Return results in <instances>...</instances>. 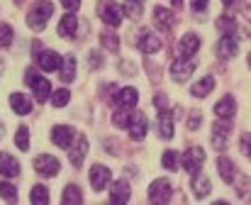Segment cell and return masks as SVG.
Masks as SVG:
<instances>
[{"label":"cell","instance_id":"36","mask_svg":"<svg viewBox=\"0 0 251 205\" xmlns=\"http://www.w3.org/2000/svg\"><path fill=\"white\" fill-rule=\"evenodd\" d=\"M0 196H2L7 203H15V201H17V188H15L12 183L2 181V183H0Z\"/></svg>","mask_w":251,"mask_h":205},{"label":"cell","instance_id":"12","mask_svg":"<svg viewBox=\"0 0 251 205\" xmlns=\"http://www.w3.org/2000/svg\"><path fill=\"white\" fill-rule=\"evenodd\" d=\"M227 139H229V125L227 122H215L212 125V147L217 152H222L227 147Z\"/></svg>","mask_w":251,"mask_h":205},{"label":"cell","instance_id":"46","mask_svg":"<svg viewBox=\"0 0 251 205\" xmlns=\"http://www.w3.org/2000/svg\"><path fill=\"white\" fill-rule=\"evenodd\" d=\"M222 2H225V5H227V7H232V5H234V2H237V0H222Z\"/></svg>","mask_w":251,"mask_h":205},{"label":"cell","instance_id":"42","mask_svg":"<svg viewBox=\"0 0 251 205\" xmlns=\"http://www.w3.org/2000/svg\"><path fill=\"white\" fill-rule=\"evenodd\" d=\"M242 152H244V154H247V156L251 159V132L242 137Z\"/></svg>","mask_w":251,"mask_h":205},{"label":"cell","instance_id":"13","mask_svg":"<svg viewBox=\"0 0 251 205\" xmlns=\"http://www.w3.org/2000/svg\"><path fill=\"white\" fill-rule=\"evenodd\" d=\"M127 129H129V137L132 139H144L147 137V117L142 115V112H134L132 115V122L127 125Z\"/></svg>","mask_w":251,"mask_h":205},{"label":"cell","instance_id":"11","mask_svg":"<svg viewBox=\"0 0 251 205\" xmlns=\"http://www.w3.org/2000/svg\"><path fill=\"white\" fill-rule=\"evenodd\" d=\"M74 137H76L74 127L59 125V127H54V129H51V139H54V144H56V147H61V149H69V147H71V142H74Z\"/></svg>","mask_w":251,"mask_h":205},{"label":"cell","instance_id":"24","mask_svg":"<svg viewBox=\"0 0 251 205\" xmlns=\"http://www.w3.org/2000/svg\"><path fill=\"white\" fill-rule=\"evenodd\" d=\"M154 22H156V27L159 29H164V32H168L171 27H173V15L168 12L166 7H154Z\"/></svg>","mask_w":251,"mask_h":205},{"label":"cell","instance_id":"33","mask_svg":"<svg viewBox=\"0 0 251 205\" xmlns=\"http://www.w3.org/2000/svg\"><path fill=\"white\" fill-rule=\"evenodd\" d=\"M217 29H220L222 34H234V32H237V22H234V17H229V15L217 17Z\"/></svg>","mask_w":251,"mask_h":205},{"label":"cell","instance_id":"16","mask_svg":"<svg viewBox=\"0 0 251 205\" xmlns=\"http://www.w3.org/2000/svg\"><path fill=\"white\" fill-rule=\"evenodd\" d=\"M139 49H142L144 54H156V51L161 49V39H159L156 34H151V32H142V37H139Z\"/></svg>","mask_w":251,"mask_h":205},{"label":"cell","instance_id":"40","mask_svg":"<svg viewBox=\"0 0 251 205\" xmlns=\"http://www.w3.org/2000/svg\"><path fill=\"white\" fill-rule=\"evenodd\" d=\"M88 66H90V69H100V66H102L100 51H90V54H88Z\"/></svg>","mask_w":251,"mask_h":205},{"label":"cell","instance_id":"26","mask_svg":"<svg viewBox=\"0 0 251 205\" xmlns=\"http://www.w3.org/2000/svg\"><path fill=\"white\" fill-rule=\"evenodd\" d=\"M10 105H12V110H15L17 115H27V112L32 110V101H29L27 96H22V93H12V96H10Z\"/></svg>","mask_w":251,"mask_h":205},{"label":"cell","instance_id":"1","mask_svg":"<svg viewBox=\"0 0 251 205\" xmlns=\"http://www.w3.org/2000/svg\"><path fill=\"white\" fill-rule=\"evenodd\" d=\"M51 15H54V2H51V0H37V2L32 5L29 15H27V25H29L34 32H39V29L47 27V22H49Z\"/></svg>","mask_w":251,"mask_h":205},{"label":"cell","instance_id":"31","mask_svg":"<svg viewBox=\"0 0 251 205\" xmlns=\"http://www.w3.org/2000/svg\"><path fill=\"white\" fill-rule=\"evenodd\" d=\"M29 201L37 203V205L49 203V191H47V186H32V191H29Z\"/></svg>","mask_w":251,"mask_h":205},{"label":"cell","instance_id":"29","mask_svg":"<svg viewBox=\"0 0 251 205\" xmlns=\"http://www.w3.org/2000/svg\"><path fill=\"white\" fill-rule=\"evenodd\" d=\"M144 10V0H125V15L132 20H139Z\"/></svg>","mask_w":251,"mask_h":205},{"label":"cell","instance_id":"44","mask_svg":"<svg viewBox=\"0 0 251 205\" xmlns=\"http://www.w3.org/2000/svg\"><path fill=\"white\" fill-rule=\"evenodd\" d=\"M207 2H210V0H190V7H193L195 12H202V10L207 7Z\"/></svg>","mask_w":251,"mask_h":205},{"label":"cell","instance_id":"3","mask_svg":"<svg viewBox=\"0 0 251 205\" xmlns=\"http://www.w3.org/2000/svg\"><path fill=\"white\" fill-rule=\"evenodd\" d=\"M98 15H100V20H102L105 25H110V27H117V25L122 22V10H120V5H117L115 0H100Z\"/></svg>","mask_w":251,"mask_h":205},{"label":"cell","instance_id":"30","mask_svg":"<svg viewBox=\"0 0 251 205\" xmlns=\"http://www.w3.org/2000/svg\"><path fill=\"white\" fill-rule=\"evenodd\" d=\"M61 201H64V205H78L81 201H83V196H81L78 186H66V188H64Z\"/></svg>","mask_w":251,"mask_h":205},{"label":"cell","instance_id":"19","mask_svg":"<svg viewBox=\"0 0 251 205\" xmlns=\"http://www.w3.org/2000/svg\"><path fill=\"white\" fill-rule=\"evenodd\" d=\"M76 27H78V17L74 12H66L59 22V34L61 37H74L76 34Z\"/></svg>","mask_w":251,"mask_h":205},{"label":"cell","instance_id":"21","mask_svg":"<svg viewBox=\"0 0 251 205\" xmlns=\"http://www.w3.org/2000/svg\"><path fill=\"white\" fill-rule=\"evenodd\" d=\"M217 169H220V176H222L227 183H234V179H237V169H234V161H232V159L220 156V159H217Z\"/></svg>","mask_w":251,"mask_h":205},{"label":"cell","instance_id":"20","mask_svg":"<svg viewBox=\"0 0 251 205\" xmlns=\"http://www.w3.org/2000/svg\"><path fill=\"white\" fill-rule=\"evenodd\" d=\"M237 51H239L237 37H234V34H225V37H222V42H220V56L232 59V56H237Z\"/></svg>","mask_w":251,"mask_h":205},{"label":"cell","instance_id":"43","mask_svg":"<svg viewBox=\"0 0 251 205\" xmlns=\"http://www.w3.org/2000/svg\"><path fill=\"white\" fill-rule=\"evenodd\" d=\"M61 5H64L69 12H74V10H78V7H81V0H61Z\"/></svg>","mask_w":251,"mask_h":205},{"label":"cell","instance_id":"5","mask_svg":"<svg viewBox=\"0 0 251 205\" xmlns=\"http://www.w3.org/2000/svg\"><path fill=\"white\" fill-rule=\"evenodd\" d=\"M59 159L56 156H51V154H39L37 159H34V171L39 174V176H56L59 174Z\"/></svg>","mask_w":251,"mask_h":205},{"label":"cell","instance_id":"50","mask_svg":"<svg viewBox=\"0 0 251 205\" xmlns=\"http://www.w3.org/2000/svg\"><path fill=\"white\" fill-rule=\"evenodd\" d=\"M249 66H251V54H249Z\"/></svg>","mask_w":251,"mask_h":205},{"label":"cell","instance_id":"22","mask_svg":"<svg viewBox=\"0 0 251 205\" xmlns=\"http://www.w3.org/2000/svg\"><path fill=\"white\" fill-rule=\"evenodd\" d=\"M129 183L127 181H117L112 188H110V201L112 203H125V201H129Z\"/></svg>","mask_w":251,"mask_h":205},{"label":"cell","instance_id":"14","mask_svg":"<svg viewBox=\"0 0 251 205\" xmlns=\"http://www.w3.org/2000/svg\"><path fill=\"white\" fill-rule=\"evenodd\" d=\"M234 112H237V101H234L232 96H225L222 101L215 105V115H217L220 120H232Z\"/></svg>","mask_w":251,"mask_h":205},{"label":"cell","instance_id":"49","mask_svg":"<svg viewBox=\"0 0 251 205\" xmlns=\"http://www.w3.org/2000/svg\"><path fill=\"white\" fill-rule=\"evenodd\" d=\"M2 134H5V129H2V122H0V139H2Z\"/></svg>","mask_w":251,"mask_h":205},{"label":"cell","instance_id":"28","mask_svg":"<svg viewBox=\"0 0 251 205\" xmlns=\"http://www.w3.org/2000/svg\"><path fill=\"white\" fill-rule=\"evenodd\" d=\"M76 78V56H66L64 59V66H61V81L64 83H69V81H74Z\"/></svg>","mask_w":251,"mask_h":205},{"label":"cell","instance_id":"23","mask_svg":"<svg viewBox=\"0 0 251 205\" xmlns=\"http://www.w3.org/2000/svg\"><path fill=\"white\" fill-rule=\"evenodd\" d=\"M159 132H161L164 139H171V137H173V115L168 112L166 107L159 110Z\"/></svg>","mask_w":251,"mask_h":205},{"label":"cell","instance_id":"48","mask_svg":"<svg viewBox=\"0 0 251 205\" xmlns=\"http://www.w3.org/2000/svg\"><path fill=\"white\" fill-rule=\"evenodd\" d=\"M173 2V7H180V0H171Z\"/></svg>","mask_w":251,"mask_h":205},{"label":"cell","instance_id":"34","mask_svg":"<svg viewBox=\"0 0 251 205\" xmlns=\"http://www.w3.org/2000/svg\"><path fill=\"white\" fill-rule=\"evenodd\" d=\"M100 42H102V47L110 49V51H117V49H120V39H117V34H112V32H102V34H100Z\"/></svg>","mask_w":251,"mask_h":205},{"label":"cell","instance_id":"25","mask_svg":"<svg viewBox=\"0 0 251 205\" xmlns=\"http://www.w3.org/2000/svg\"><path fill=\"white\" fill-rule=\"evenodd\" d=\"M210 191H212V183H210V179H207V176H200V174H195V176H193V193H195V198H205Z\"/></svg>","mask_w":251,"mask_h":205},{"label":"cell","instance_id":"32","mask_svg":"<svg viewBox=\"0 0 251 205\" xmlns=\"http://www.w3.org/2000/svg\"><path fill=\"white\" fill-rule=\"evenodd\" d=\"M132 115H134L132 107H120V110L112 115V122H115L117 127H125V129H127V125L132 122Z\"/></svg>","mask_w":251,"mask_h":205},{"label":"cell","instance_id":"37","mask_svg":"<svg viewBox=\"0 0 251 205\" xmlns=\"http://www.w3.org/2000/svg\"><path fill=\"white\" fill-rule=\"evenodd\" d=\"M12 44V27L0 22V49H7Z\"/></svg>","mask_w":251,"mask_h":205},{"label":"cell","instance_id":"45","mask_svg":"<svg viewBox=\"0 0 251 205\" xmlns=\"http://www.w3.org/2000/svg\"><path fill=\"white\" fill-rule=\"evenodd\" d=\"M154 105H156V107H159V110H164V107H166V105H168L166 96H161V93H159V96H156V98H154Z\"/></svg>","mask_w":251,"mask_h":205},{"label":"cell","instance_id":"38","mask_svg":"<svg viewBox=\"0 0 251 205\" xmlns=\"http://www.w3.org/2000/svg\"><path fill=\"white\" fill-rule=\"evenodd\" d=\"M69 101H71V93H69L66 88H59V91L51 96V105H54V107H64Z\"/></svg>","mask_w":251,"mask_h":205},{"label":"cell","instance_id":"2","mask_svg":"<svg viewBox=\"0 0 251 205\" xmlns=\"http://www.w3.org/2000/svg\"><path fill=\"white\" fill-rule=\"evenodd\" d=\"M25 81H27V86L34 91V96H37V101L39 102H44L49 96H51V83L47 81V78H42L37 71H27V76H25Z\"/></svg>","mask_w":251,"mask_h":205},{"label":"cell","instance_id":"10","mask_svg":"<svg viewBox=\"0 0 251 205\" xmlns=\"http://www.w3.org/2000/svg\"><path fill=\"white\" fill-rule=\"evenodd\" d=\"M110 169L107 166H102V164H95V166H90V186L95 188V191H102L107 183H110Z\"/></svg>","mask_w":251,"mask_h":205},{"label":"cell","instance_id":"17","mask_svg":"<svg viewBox=\"0 0 251 205\" xmlns=\"http://www.w3.org/2000/svg\"><path fill=\"white\" fill-rule=\"evenodd\" d=\"M0 176H7V179L20 176V164H17V159H12L10 154H0Z\"/></svg>","mask_w":251,"mask_h":205},{"label":"cell","instance_id":"15","mask_svg":"<svg viewBox=\"0 0 251 205\" xmlns=\"http://www.w3.org/2000/svg\"><path fill=\"white\" fill-rule=\"evenodd\" d=\"M85 154H88V139H85L83 134H78V137H76V147H71V154H69V156H71V164H74V166H81Z\"/></svg>","mask_w":251,"mask_h":205},{"label":"cell","instance_id":"41","mask_svg":"<svg viewBox=\"0 0 251 205\" xmlns=\"http://www.w3.org/2000/svg\"><path fill=\"white\" fill-rule=\"evenodd\" d=\"M200 120H202V117H200V112H198V110H193V112H190V117H188V129H198V127H200Z\"/></svg>","mask_w":251,"mask_h":205},{"label":"cell","instance_id":"7","mask_svg":"<svg viewBox=\"0 0 251 205\" xmlns=\"http://www.w3.org/2000/svg\"><path fill=\"white\" fill-rule=\"evenodd\" d=\"M168 198H171V183L166 179H159L149 186V201L151 203H168Z\"/></svg>","mask_w":251,"mask_h":205},{"label":"cell","instance_id":"27","mask_svg":"<svg viewBox=\"0 0 251 205\" xmlns=\"http://www.w3.org/2000/svg\"><path fill=\"white\" fill-rule=\"evenodd\" d=\"M212 88H215V78H212V76H205V78H200V81L190 88V93H193L195 98H205L207 93H212Z\"/></svg>","mask_w":251,"mask_h":205},{"label":"cell","instance_id":"4","mask_svg":"<svg viewBox=\"0 0 251 205\" xmlns=\"http://www.w3.org/2000/svg\"><path fill=\"white\" fill-rule=\"evenodd\" d=\"M202 164H205V152H202V147H188V152L183 154V169H185L190 176H195V174H200Z\"/></svg>","mask_w":251,"mask_h":205},{"label":"cell","instance_id":"8","mask_svg":"<svg viewBox=\"0 0 251 205\" xmlns=\"http://www.w3.org/2000/svg\"><path fill=\"white\" fill-rule=\"evenodd\" d=\"M37 64H39V69L42 71H59L61 69V56L56 54V51H51V49H44V51H39L37 54Z\"/></svg>","mask_w":251,"mask_h":205},{"label":"cell","instance_id":"47","mask_svg":"<svg viewBox=\"0 0 251 205\" xmlns=\"http://www.w3.org/2000/svg\"><path fill=\"white\" fill-rule=\"evenodd\" d=\"M244 15H247V20H251V5L247 7V10H244Z\"/></svg>","mask_w":251,"mask_h":205},{"label":"cell","instance_id":"35","mask_svg":"<svg viewBox=\"0 0 251 205\" xmlns=\"http://www.w3.org/2000/svg\"><path fill=\"white\" fill-rule=\"evenodd\" d=\"M15 142H17V147H20L22 152H27V149H29V129H27L25 125L17 129V134H15Z\"/></svg>","mask_w":251,"mask_h":205},{"label":"cell","instance_id":"6","mask_svg":"<svg viewBox=\"0 0 251 205\" xmlns=\"http://www.w3.org/2000/svg\"><path fill=\"white\" fill-rule=\"evenodd\" d=\"M195 71V61L190 59H185V56H180V59H176L173 64H171V76H173V81H178V83H183V81H188V76Z\"/></svg>","mask_w":251,"mask_h":205},{"label":"cell","instance_id":"39","mask_svg":"<svg viewBox=\"0 0 251 205\" xmlns=\"http://www.w3.org/2000/svg\"><path fill=\"white\" fill-rule=\"evenodd\" d=\"M161 164H164V169H168V171H176L178 169V154L176 152H164V156H161Z\"/></svg>","mask_w":251,"mask_h":205},{"label":"cell","instance_id":"51","mask_svg":"<svg viewBox=\"0 0 251 205\" xmlns=\"http://www.w3.org/2000/svg\"><path fill=\"white\" fill-rule=\"evenodd\" d=\"M0 71H2V61H0Z\"/></svg>","mask_w":251,"mask_h":205},{"label":"cell","instance_id":"9","mask_svg":"<svg viewBox=\"0 0 251 205\" xmlns=\"http://www.w3.org/2000/svg\"><path fill=\"white\" fill-rule=\"evenodd\" d=\"M198 49H200V37H198V34L188 32V34L180 37V42H178V54H180V56H185V59H188V56H195Z\"/></svg>","mask_w":251,"mask_h":205},{"label":"cell","instance_id":"18","mask_svg":"<svg viewBox=\"0 0 251 205\" xmlns=\"http://www.w3.org/2000/svg\"><path fill=\"white\" fill-rule=\"evenodd\" d=\"M112 101H115V105H120V107H134L137 101H139V93H137V88H122Z\"/></svg>","mask_w":251,"mask_h":205}]
</instances>
